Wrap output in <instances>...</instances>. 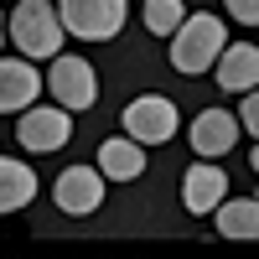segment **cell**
<instances>
[{"label": "cell", "instance_id": "6da1fadb", "mask_svg": "<svg viewBox=\"0 0 259 259\" xmlns=\"http://www.w3.org/2000/svg\"><path fill=\"white\" fill-rule=\"evenodd\" d=\"M6 31L16 41V52L31 57V62H52L62 52V36H68L62 11L52 6V0H21V6L11 11V21H6Z\"/></svg>", "mask_w": 259, "mask_h": 259}, {"label": "cell", "instance_id": "7a4b0ae2", "mask_svg": "<svg viewBox=\"0 0 259 259\" xmlns=\"http://www.w3.org/2000/svg\"><path fill=\"white\" fill-rule=\"evenodd\" d=\"M228 47V31H223V21L212 16V11H197V16H187L177 36H171V68H177L182 78H197L207 68H218V57Z\"/></svg>", "mask_w": 259, "mask_h": 259}, {"label": "cell", "instance_id": "3957f363", "mask_svg": "<svg viewBox=\"0 0 259 259\" xmlns=\"http://www.w3.org/2000/svg\"><path fill=\"white\" fill-rule=\"evenodd\" d=\"M62 11V26L78 41H114L124 16H130V0H57Z\"/></svg>", "mask_w": 259, "mask_h": 259}, {"label": "cell", "instance_id": "277c9868", "mask_svg": "<svg viewBox=\"0 0 259 259\" xmlns=\"http://www.w3.org/2000/svg\"><path fill=\"white\" fill-rule=\"evenodd\" d=\"M16 140H21V150H31V156L62 150L73 140V109H62V104H31V109H21Z\"/></svg>", "mask_w": 259, "mask_h": 259}, {"label": "cell", "instance_id": "5b68a950", "mask_svg": "<svg viewBox=\"0 0 259 259\" xmlns=\"http://www.w3.org/2000/svg\"><path fill=\"white\" fill-rule=\"evenodd\" d=\"M124 135H135L140 145H166L171 135H177V104H171L166 94H145V99H130L124 104Z\"/></svg>", "mask_w": 259, "mask_h": 259}, {"label": "cell", "instance_id": "8992f818", "mask_svg": "<svg viewBox=\"0 0 259 259\" xmlns=\"http://www.w3.org/2000/svg\"><path fill=\"white\" fill-rule=\"evenodd\" d=\"M47 89H52V99L62 104V109H89V104L99 99V78H94V68L83 57L57 52L52 68H47Z\"/></svg>", "mask_w": 259, "mask_h": 259}, {"label": "cell", "instance_id": "52a82bcc", "mask_svg": "<svg viewBox=\"0 0 259 259\" xmlns=\"http://www.w3.org/2000/svg\"><path fill=\"white\" fill-rule=\"evenodd\" d=\"M104 171L99 166H68L57 177V187H52V197H57V207L62 212H73V218H89V212H99V202H104Z\"/></svg>", "mask_w": 259, "mask_h": 259}, {"label": "cell", "instance_id": "ba28073f", "mask_svg": "<svg viewBox=\"0 0 259 259\" xmlns=\"http://www.w3.org/2000/svg\"><path fill=\"white\" fill-rule=\"evenodd\" d=\"M41 89H47V73H36L31 57H0V114L31 109Z\"/></svg>", "mask_w": 259, "mask_h": 259}, {"label": "cell", "instance_id": "9c48e42d", "mask_svg": "<svg viewBox=\"0 0 259 259\" xmlns=\"http://www.w3.org/2000/svg\"><path fill=\"white\" fill-rule=\"evenodd\" d=\"M223 197H228V177L212 161L187 166V177H182V207L192 212V218H212Z\"/></svg>", "mask_w": 259, "mask_h": 259}, {"label": "cell", "instance_id": "30bf717a", "mask_svg": "<svg viewBox=\"0 0 259 259\" xmlns=\"http://www.w3.org/2000/svg\"><path fill=\"white\" fill-rule=\"evenodd\" d=\"M239 130H244V119H233L228 109H202L197 119H192L187 140H192V150H197L202 161H212V156H228V150H233Z\"/></svg>", "mask_w": 259, "mask_h": 259}, {"label": "cell", "instance_id": "8fae6325", "mask_svg": "<svg viewBox=\"0 0 259 259\" xmlns=\"http://www.w3.org/2000/svg\"><path fill=\"white\" fill-rule=\"evenodd\" d=\"M218 89L223 94H249V89H259V47L254 41H233V47H223V57H218Z\"/></svg>", "mask_w": 259, "mask_h": 259}, {"label": "cell", "instance_id": "7c38bea8", "mask_svg": "<svg viewBox=\"0 0 259 259\" xmlns=\"http://www.w3.org/2000/svg\"><path fill=\"white\" fill-rule=\"evenodd\" d=\"M99 171L109 182H135L145 171V145L135 135H119V140H104L99 145Z\"/></svg>", "mask_w": 259, "mask_h": 259}, {"label": "cell", "instance_id": "4fadbf2b", "mask_svg": "<svg viewBox=\"0 0 259 259\" xmlns=\"http://www.w3.org/2000/svg\"><path fill=\"white\" fill-rule=\"evenodd\" d=\"M212 223H218V239H244V244H259V197H223L218 212H212Z\"/></svg>", "mask_w": 259, "mask_h": 259}, {"label": "cell", "instance_id": "5bb4252c", "mask_svg": "<svg viewBox=\"0 0 259 259\" xmlns=\"http://www.w3.org/2000/svg\"><path fill=\"white\" fill-rule=\"evenodd\" d=\"M36 197V171L16 156H0V218L6 212H21Z\"/></svg>", "mask_w": 259, "mask_h": 259}, {"label": "cell", "instance_id": "9a60e30c", "mask_svg": "<svg viewBox=\"0 0 259 259\" xmlns=\"http://www.w3.org/2000/svg\"><path fill=\"white\" fill-rule=\"evenodd\" d=\"M140 21H145L150 36H177V26L187 21V6H182V0H145Z\"/></svg>", "mask_w": 259, "mask_h": 259}, {"label": "cell", "instance_id": "2e32d148", "mask_svg": "<svg viewBox=\"0 0 259 259\" xmlns=\"http://www.w3.org/2000/svg\"><path fill=\"white\" fill-rule=\"evenodd\" d=\"M223 6L239 26H259V0H223Z\"/></svg>", "mask_w": 259, "mask_h": 259}, {"label": "cell", "instance_id": "e0dca14e", "mask_svg": "<svg viewBox=\"0 0 259 259\" xmlns=\"http://www.w3.org/2000/svg\"><path fill=\"white\" fill-rule=\"evenodd\" d=\"M239 119H244V130L259 140V89H249L244 94V109H239Z\"/></svg>", "mask_w": 259, "mask_h": 259}, {"label": "cell", "instance_id": "ac0fdd59", "mask_svg": "<svg viewBox=\"0 0 259 259\" xmlns=\"http://www.w3.org/2000/svg\"><path fill=\"white\" fill-rule=\"evenodd\" d=\"M249 166H254V171H259V145H254V156H249Z\"/></svg>", "mask_w": 259, "mask_h": 259}, {"label": "cell", "instance_id": "d6986e66", "mask_svg": "<svg viewBox=\"0 0 259 259\" xmlns=\"http://www.w3.org/2000/svg\"><path fill=\"white\" fill-rule=\"evenodd\" d=\"M6 36H11V31H6V16H0V41H6Z\"/></svg>", "mask_w": 259, "mask_h": 259}]
</instances>
